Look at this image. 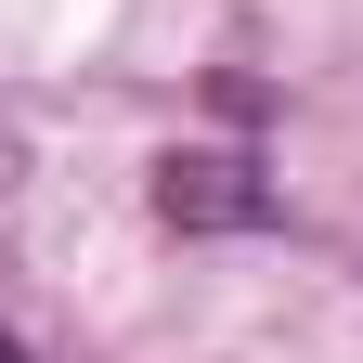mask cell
<instances>
[{
	"mask_svg": "<svg viewBox=\"0 0 363 363\" xmlns=\"http://www.w3.org/2000/svg\"><path fill=\"white\" fill-rule=\"evenodd\" d=\"M156 208L182 220V234H220V220H259L272 195L247 182V156H169L156 169Z\"/></svg>",
	"mask_w": 363,
	"mask_h": 363,
	"instance_id": "6da1fadb",
	"label": "cell"
}]
</instances>
